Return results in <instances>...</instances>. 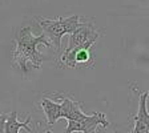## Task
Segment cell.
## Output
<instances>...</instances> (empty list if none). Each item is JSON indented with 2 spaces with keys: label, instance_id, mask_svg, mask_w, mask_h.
I'll return each mask as SVG.
<instances>
[{
  "label": "cell",
  "instance_id": "7c38bea8",
  "mask_svg": "<svg viewBox=\"0 0 149 133\" xmlns=\"http://www.w3.org/2000/svg\"><path fill=\"white\" fill-rule=\"evenodd\" d=\"M148 93H149V91H148Z\"/></svg>",
  "mask_w": 149,
  "mask_h": 133
},
{
  "label": "cell",
  "instance_id": "9c48e42d",
  "mask_svg": "<svg viewBox=\"0 0 149 133\" xmlns=\"http://www.w3.org/2000/svg\"><path fill=\"white\" fill-rule=\"evenodd\" d=\"M129 133H149V127L139 120H134V127Z\"/></svg>",
  "mask_w": 149,
  "mask_h": 133
},
{
  "label": "cell",
  "instance_id": "8992f818",
  "mask_svg": "<svg viewBox=\"0 0 149 133\" xmlns=\"http://www.w3.org/2000/svg\"><path fill=\"white\" fill-rule=\"evenodd\" d=\"M57 99L61 100V118L65 120H80L81 117L85 116L83 111H81V102L73 101L72 99L67 96H61V95H56Z\"/></svg>",
  "mask_w": 149,
  "mask_h": 133
},
{
  "label": "cell",
  "instance_id": "8fae6325",
  "mask_svg": "<svg viewBox=\"0 0 149 133\" xmlns=\"http://www.w3.org/2000/svg\"><path fill=\"white\" fill-rule=\"evenodd\" d=\"M43 133H52V132H51V130L48 129V130H45V132H43Z\"/></svg>",
  "mask_w": 149,
  "mask_h": 133
},
{
  "label": "cell",
  "instance_id": "ba28073f",
  "mask_svg": "<svg viewBox=\"0 0 149 133\" xmlns=\"http://www.w3.org/2000/svg\"><path fill=\"white\" fill-rule=\"evenodd\" d=\"M29 121H31V116H28L24 123H20V121L17 120V112L13 111L12 113H9L8 117H7L4 133H20L22 129H25L27 132L32 133V129L28 127Z\"/></svg>",
  "mask_w": 149,
  "mask_h": 133
},
{
  "label": "cell",
  "instance_id": "52a82bcc",
  "mask_svg": "<svg viewBox=\"0 0 149 133\" xmlns=\"http://www.w3.org/2000/svg\"><path fill=\"white\" fill-rule=\"evenodd\" d=\"M41 108H43L44 115L47 117V123L49 127L61 118V105L60 104H56L55 101L44 97L41 100Z\"/></svg>",
  "mask_w": 149,
  "mask_h": 133
},
{
  "label": "cell",
  "instance_id": "3957f363",
  "mask_svg": "<svg viewBox=\"0 0 149 133\" xmlns=\"http://www.w3.org/2000/svg\"><path fill=\"white\" fill-rule=\"evenodd\" d=\"M100 33L96 27L91 23H83L74 32L69 35L68 45L64 51H72L76 48H91L99 39Z\"/></svg>",
  "mask_w": 149,
  "mask_h": 133
},
{
  "label": "cell",
  "instance_id": "30bf717a",
  "mask_svg": "<svg viewBox=\"0 0 149 133\" xmlns=\"http://www.w3.org/2000/svg\"><path fill=\"white\" fill-rule=\"evenodd\" d=\"M7 117H8V115H0V133H4Z\"/></svg>",
  "mask_w": 149,
  "mask_h": 133
},
{
  "label": "cell",
  "instance_id": "6da1fadb",
  "mask_svg": "<svg viewBox=\"0 0 149 133\" xmlns=\"http://www.w3.org/2000/svg\"><path fill=\"white\" fill-rule=\"evenodd\" d=\"M16 48L12 55V63L15 68H19L23 75H28L32 69H40L43 64V56L39 52L37 47L45 45L52 48L49 39L47 36H35L31 27L20 28L15 35Z\"/></svg>",
  "mask_w": 149,
  "mask_h": 133
},
{
  "label": "cell",
  "instance_id": "5b68a950",
  "mask_svg": "<svg viewBox=\"0 0 149 133\" xmlns=\"http://www.w3.org/2000/svg\"><path fill=\"white\" fill-rule=\"evenodd\" d=\"M61 67L68 68H85L93 67V57L91 48H76L72 51H64L61 53V59L57 60Z\"/></svg>",
  "mask_w": 149,
  "mask_h": 133
},
{
  "label": "cell",
  "instance_id": "7a4b0ae2",
  "mask_svg": "<svg viewBox=\"0 0 149 133\" xmlns=\"http://www.w3.org/2000/svg\"><path fill=\"white\" fill-rule=\"evenodd\" d=\"M35 20H37V24L43 28L45 35L49 37V41L52 45H55L56 51L59 52L61 48V39L64 35L74 32L80 27V16L74 15L69 17H57V19H45L41 16H35Z\"/></svg>",
  "mask_w": 149,
  "mask_h": 133
},
{
  "label": "cell",
  "instance_id": "277c9868",
  "mask_svg": "<svg viewBox=\"0 0 149 133\" xmlns=\"http://www.w3.org/2000/svg\"><path fill=\"white\" fill-rule=\"evenodd\" d=\"M107 128L109 127V121L107 120L105 115L101 112H93L92 115H85L80 120H68V125L65 128L64 133H73V132H83V133H93L97 127Z\"/></svg>",
  "mask_w": 149,
  "mask_h": 133
}]
</instances>
